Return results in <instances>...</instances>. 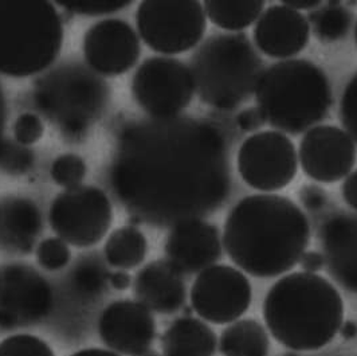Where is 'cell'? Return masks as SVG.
<instances>
[{"label":"cell","instance_id":"6da1fadb","mask_svg":"<svg viewBox=\"0 0 357 356\" xmlns=\"http://www.w3.org/2000/svg\"><path fill=\"white\" fill-rule=\"evenodd\" d=\"M107 180L139 223L174 228L203 219L231 195L226 133L208 120L185 116L126 124L116 140Z\"/></svg>","mask_w":357,"mask_h":356},{"label":"cell","instance_id":"7a4b0ae2","mask_svg":"<svg viewBox=\"0 0 357 356\" xmlns=\"http://www.w3.org/2000/svg\"><path fill=\"white\" fill-rule=\"evenodd\" d=\"M310 242V223L289 198L254 194L241 199L227 215L222 244L232 262L257 279L291 270Z\"/></svg>","mask_w":357,"mask_h":356},{"label":"cell","instance_id":"3957f363","mask_svg":"<svg viewBox=\"0 0 357 356\" xmlns=\"http://www.w3.org/2000/svg\"><path fill=\"white\" fill-rule=\"evenodd\" d=\"M264 319L271 336L286 348L317 351L339 334L344 302L336 286L320 274L294 272L268 289Z\"/></svg>","mask_w":357,"mask_h":356},{"label":"cell","instance_id":"277c9868","mask_svg":"<svg viewBox=\"0 0 357 356\" xmlns=\"http://www.w3.org/2000/svg\"><path fill=\"white\" fill-rule=\"evenodd\" d=\"M254 96L266 124L293 136L321 123L332 107V88L325 71L298 58L268 66Z\"/></svg>","mask_w":357,"mask_h":356},{"label":"cell","instance_id":"5b68a950","mask_svg":"<svg viewBox=\"0 0 357 356\" xmlns=\"http://www.w3.org/2000/svg\"><path fill=\"white\" fill-rule=\"evenodd\" d=\"M63 43L58 7L46 0L0 1V74L24 78L47 71Z\"/></svg>","mask_w":357,"mask_h":356},{"label":"cell","instance_id":"8992f818","mask_svg":"<svg viewBox=\"0 0 357 356\" xmlns=\"http://www.w3.org/2000/svg\"><path fill=\"white\" fill-rule=\"evenodd\" d=\"M190 71L199 98L230 112L254 94L264 68L249 36L227 33L207 38L192 54Z\"/></svg>","mask_w":357,"mask_h":356},{"label":"cell","instance_id":"52a82bcc","mask_svg":"<svg viewBox=\"0 0 357 356\" xmlns=\"http://www.w3.org/2000/svg\"><path fill=\"white\" fill-rule=\"evenodd\" d=\"M33 98L38 112L59 129L65 140L79 142L107 110L110 91L89 66L66 62L36 80Z\"/></svg>","mask_w":357,"mask_h":356},{"label":"cell","instance_id":"ba28073f","mask_svg":"<svg viewBox=\"0 0 357 356\" xmlns=\"http://www.w3.org/2000/svg\"><path fill=\"white\" fill-rule=\"evenodd\" d=\"M137 34L155 53L176 55L197 47L207 29L200 1L145 0L136 11Z\"/></svg>","mask_w":357,"mask_h":356},{"label":"cell","instance_id":"9c48e42d","mask_svg":"<svg viewBox=\"0 0 357 356\" xmlns=\"http://www.w3.org/2000/svg\"><path fill=\"white\" fill-rule=\"evenodd\" d=\"M47 218L58 238L84 249L105 238L113 223V206L104 190L82 184L55 196Z\"/></svg>","mask_w":357,"mask_h":356},{"label":"cell","instance_id":"30bf717a","mask_svg":"<svg viewBox=\"0 0 357 356\" xmlns=\"http://www.w3.org/2000/svg\"><path fill=\"white\" fill-rule=\"evenodd\" d=\"M132 96L153 119L180 116L195 96L190 66L172 57L146 58L133 74Z\"/></svg>","mask_w":357,"mask_h":356},{"label":"cell","instance_id":"8fae6325","mask_svg":"<svg viewBox=\"0 0 357 356\" xmlns=\"http://www.w3.org/2000/svg\"><path fill=\"white\" fill-rule=\"evenodd\" d=\"M55 290L36 267L0 265V331L10 332L46 320L55 308Z\"/></svg>","mask_w":357,"mask_h":356},{"label":"cell","instance_id":"7c38bea8","mask_svg":"<svg viewBox=\"0 0 357 356\" xmlns=\"http://www.w3.org/2000/svg\"><path fill=\"white\" fill-rule=\"evenodd\" d=\"M236 164L241 178L251 188L274 193L285 188L296 178L298 154L285 133L262 131L242 142Z\"/></svg>","mask_w":357,"mask_h":356},{"label":"cell","instance_id":"4fadbf2b","mask_svg":"<svg viewBox=\"0 0 357 356\" xmlns=\"http://www.w3.org/2000/svg\"><path fill=\"white\" fill-rule=\"evenodd\" d=\"M190 299L192 309L203 320L229 324L250 308L252 289L241 270L229 265H213L197 274Z\"/></svg>","mask_w":357,"mask_h":356},{"label":"cell","instance_id":"5bb4252c","mask_svg":"<svg viewBox=\"0 0 357 356\" xmlns=\"http://www.w3.org/2000/svg\"><path fill=\"white\" fill-rule=\"evenodd\" d=\"M82 52L94 73L117 77L136 66L142 55V42L137 31L126 20L102 19L86 30Z\"/></svg>","mask_w":357,"mask_h":356},{"label":"cell","instance_id":"9a60e30c","mask_svg":"<svg viewBox=\"0 0 357 356\" xmlns=\"http://www.w3.org/2000/svg\"><path fill=\"white\" fill-rule=\"evenodd\" d=\"M356 144L335 125H316L300 142L298 161L307 178L319 183H336L345 179L355 167Z\"/></svg>","mask_w":357,"mask_h":356},{"label":"cell","instance_id":"2e32d148","mask_svg":"<svg viewBox=\"0 0 357 356\" xmlns=\"http://www.w3.org/2000/svg\"><path fill=\"white\" fill-rule=\"evenodd\" d=\"M104 346L124 356H137L151 350L156 339L153 313L136 300H116L107 305L97 321Z\"/></svg>","mask_w":357,"mask_h":356},{"label":"cell","instance_id":"e0dca14e","mask_svg":"<svg viewBox=\"0 0 357 356\" xmlns=\"http://www.w3.org/2000/svg\"><path fill=\"white\" fill-rule=\"evenodd\" d=\"M223 244L219 229L203 219L178 223L168 232L165 261L180 274L191 276L213 267L222 258Z\"/></svg>","mask_w":357,"mask_h":356},{"label":"cell","instance_id":"ac0fdd59","mask_svg":"<svg viewBox=\"0 0 357 356\" xmlns=\"http://www.w3.org/2000/svg\"><path fill=\"white\" fill-rule=\"evenodd\" d=\"M325 267L345 292L357 296V213L328 215L317 230Z\"/></svg>","mask_w":357,"mask_h":356},{"label":"cell","instance_id":"d6986e66","mask_svg":"<svg viewBox=\"0 0 357 356\" xmlns=\"http://www.w3.org/2000/svg\"><path fill=\"white\" fill-rule=\"evenodd\" d=\"M255 46L270 58L287 59L301 53L309 43L310 26L303 13L285 4H271L255 22Z\"/></svg>","mask_w":357,"mask_h":356},{"label":"cell","instance_id":"ffe728a7","mask_svg":"<svg viewBox=\"0 0 357 356\" xmlns=\"http://www.w3.org/2000/svg\"><path fill=\"white\" fill-rule=\"evenodd\" d=\"M132 288L135 300L159 315L176 313L187 300L184 276L165 260H156L142 267Z\"/></svg>","mask_w":357,"mask_h":356},{"label":"cell","instance_id":"44dd1931","mask_svg":"<svg viewBox=\"0 0 357 356\" xmlns=\"http://www.w3.org/2000/svg\"><path fill=\"white\" fill-rule=\"evenodd\" d=\"M43 232V215L30 198H0V250L8 254L27 255Z\"/></svg>","mask_w":357,"mask_h":356},{"label":"cell","instance_id":"7402d4cb","mask_svg":"<svg viewBox=\"0 0 357 356\" xmlns=\"http://www.w3.org/2000/svg\"><path fill=\"white\" fill-rule=\"evenodd\" d=\"M216 347L211 327L191 316L172 321L161 336L162 356H214Z\"/></svg>","mask_w":357,"mask_h":356},{"label":"cell","instance_id":"603a6c76","mask_svg":"<svg viewBox=\"0 0 357 356\" xmlns=\"http://www.w3.org/2000/svg\"><path fill=\"white\" fill-rule=\"evenodd\" d=\"M148 253L146 237L137 226L126 225L109 234L104 246V260L119 270L140 267Z\"/></svg>","mask_w":357,"mask_h":356},{"label":"cell","instance_id":"cb8c5ba5","mask_svg":"<svg viewBox=\"0 0 357 356\" xmlns=\"http://www.w3.org/2000/svg\"><path fill=\"white\" fill-rule=\"evenodd\" d=\"M270 340L262 324L252 319L234 321L220 335L223 356H268Z\"/></svg>","mask_w":357,"mask_h":356},{"label":"cell","instance_id":"d4e9b609","mask_svg":"<svg viewBox=\"0 0 357 356\" xmlns=\"http://www.w3.org/2000/svg\"><path fill=\"white\" fill-rule=\"evenodd\" d=\"M104 261L97 254H86L75 261L68 276V286L75 299L91 302L105 293L110 272Z\"/></svg>","mask_w":357,"mask_h":356},{"label":"cell","instance_id":"484cf974","mask_svg":"<svg viewBox=\"0 0 357 356\" xmlns=\"http://www.w3.org/2000/svg\"><path fill=\"white\" fill-rule=\"evenodd\" d=\"M206 17L226 31H242L255 23L265 10L264 0L229 1L207 0L203 3Z\"/></svg>","mask_w":357,"mask_h":356},{"label":"cell","instance_id":"4316f807","mask_svg":"<svg viewBox=\"0 0 357 356\" xmlns=\"http://www.w3.org/2000/svg\"><path fill=\"white\" fill-rule=\"evenodd\" d=\"M312 31L321 43H335L348 36L354 14L342 1H326L307 17Z\"/></svg>","mask_w":357,"mask_h":356},{"label":"cell","instance_id":"83f0119b","mask_svg":"<svg viewBox=\"0 0 357 356\" xmlns=\"http://www.w3.org/2000/svg\"><path fill=\"white\" fill-rule=\"evenodd\" d=\"M88 174V165L77 154H62L54 159L50 165V178L54 183L65 190L82 186Z\"/></svg>","mask_w":357,"mask_h":356},{"label":"cell","instance_id":"f1b7e54d","mask_svg":"<svg viewBox=\"0 0 357 356\" xmlns=\"http://www.w3.org/2000/svg\"><path fill=\"white\" fill-rule=\"evenodd\" d=\"M36 164L34 152L15 140L0 142V170L8 175H26Z\"/></svg>","mask_w":357,"mask_h":356},{"label":"cell","instance_id":"f546056e","mask_svg":"<svg viewBox=\"0 0 357 356\" xmlns=\"http://www.w3.org/2000/svg\"><path fill=\"white\" fill-rule=\"evenodd\" d=\"M36 254L39 267L47 272H59L72 261V250L58 237H47L40 241L36 246Z\"/></svg>","mask_w":357,"mask_h":356},{"label":"cell","instance_id":"4dcf8cb0","mask_svg":"<svg viewBox=\"0 0 357 356\" xmlns=\"http://www.w3.org/2000/svg\"><path fill=\"white\" fill-rule=\"evenodd\" d=\"M130 0H61L55 6L81 17H104L116 14L132 6Z\"/></svg>","mask_w":357,"mask_h":356},{"label":"cell","instance_id":"1f68e13d","mask_svg":"<svg viewBox=\"0 0 357 356\" xmlns=\"http://www.w3.org/2000/svg\"><path fill=\"white\" fill-rule=\"evenodd\" d=\"M0 356H55L53 348L40 338L17 334L0 341Z\"/></svg>","mask_w":357,"mask_h":356},{"label":"cell","instance_id":"d6a6232c","mask_svg":"<svg viewBox=\"0 0 357 356\" xmlns=\"http://www.w3.org/2000/svg\"><path fill=\"white\" fill-rule=\"evenodd\" d=\"M339 116L344 131L357 145V73L342 91Z\"/></svg>","mask_w":357,"mask_h":356},{"label":"cell","instance_id":"836d02e7","mask_svg":"<svg viewBox=\"0 0 357 356\" xmlns=\"http://www.w3.org/2000/svg\"><path fill=\"white\" fill-rule=\"evenodd\" d=\"M14 140L24 147H31L39 142L45 135V124L39 114L24 112L19 114L13 125Z\"/></svg>","mask_w":357,"mask_h":356},{"label":"cell","instance_id":"e575fe53","mask_svg":"<svg viewBox=\"0 0 357 356\" xmlns=\"http://www.w3.org/2000/svg\"><path fill=\"white\" fill-rule=\"evenodd\" d=\"M300 203L309 213H322L329 205L328 193L317 184H306L298 191Z\"/></svg>","mask_w":357,"mask_h":356},{"label":"cell","instance_id":"d590c367","mask_svg":"<svg viewBox=\"0 0 357 356\" xmlns=\"http://www.w3.org/2000/svg\"><path fill=\"white\" fill-rule=\"evenodd\" d=\"M235 124L242 132H255L266 124L258 107H245L235 116Z\"/></svg>","mask_w":357,"mask_h":356},{"label":"cell","instance_id":"8d00e7d4","mask_svg":"<svg viewBox=\"0 0 357 356\" xmlns=\"http://www.w3.org/2000/svg\"><path fill=\"white\" fill-rule=\"evenodd\" d=\"M341 194L344 202L357 213V170L344 179Z\"/></svg>","mask_w":357,"mask_h":356},{"label":"cell","instance_id":"74e56055","mask_svg":"<svg viewBox=\"0 0 357 356\" xmlns=\"http://www.w3.org/2000/svg\"><path fill=\"white\" fill-rule=\"evenodd\" d=\"M300 265L306 273H317L325 267V258L320 251H305Z\"/></svg>","mask_w":357,"mask_h":356},{"label":"cell","instance_id":"f35d334b","mask_svg":"<svg viewBox=\"0 0 357 356\" xmlns=\"http://www.w3.org/2000/svg\"><path fill=\"white\" fill-rule=\"evenodd\" d=\"M132 284H133V280L126 270H116V272H112L109 276V285L114 290L124 292L128 290Z\"/></svg>","mask_w":357,"mask_h":356},{"label":"cell","instance_id":"ab89813d","mask_svg":"<svg viewBox=\"0 0 357 356\" xmlns=\"http://www.w3.org/2000/svg\"><path fill=\"white\" fill-rule=\"evenodd\" d=\"M324 1L320 0H284L282 4H285L286 7L296 10L298 13L301 11H313L316 8H319Z\"/></svg>","mask_w":357,"mask_h":356},{"label":"cell","instance_id":"60d3db41","mask_svg":"<svg viewBox=\"0 0 357 356\" xmlns=\"http://www.w3.org/2000/svg\"><path fill=\"white\" fill-rule=\"evenodd\" d=\"M70 356H121L107 348H97V347H90V348H84L77 353H74Z\"/></svg>","mask_w":357,"mask_h":356},{"label":"cell","instance_id":"b9f144b4","mask_svg":"<svg viewBox=\"0 0 357 356\" xmlns=\"http://www.w3.org/2000/svg\"><path fill=\"white\" fill-rule=\"evenodd\" d=\"M341 336L347 340H352L357 336V324L354 321H347L341 324V328L339 331Z\"/></svg>","mask_w":357,"mask_h":356},{"label":"cell","instance_id":"7bdbcfd3","mask_svg":"<svg viewBox=\"0 0 357 356\" xmlns=\"http://www.w3.org/2000/svg\"><path fill=\"white\" fill-rule=\"evenodd\" d=\"M6 120V105H4V97L0 89V142H3V128Z\"/></svg>","mask_w":357,"mask_h":356},{"label":"cell","instance_id":"ee69618b","mask_svg":"<svg viewBox=\"0 0 357 356\" xmlns=\"http://www.w3.org/2000/svg\"><path fill=\"white\" fill-rule=\"evenodd\" d=\"M137 356H161L159 353H156V351H153V350H148V351H145L143 354H140V355Z\"/></svg>","mask_w":357,"mask_h":356},{"label":"cell","instance_id":"f6af8a7d","mask_svg":"<svg viewBox=\"0 0 357 356\" xmlns=\"http://www.w3.org/2000/svg\"><path fill=\"white\" fill-rule=\"evenodd\" d=\"M355 42H356V45H357V20H356V24H355Z\"/></svg>","mask_w":357,"mask_h":356},{"label":"cell","instance_id":"bcb514c9","mask_svg":"<svg viewBox=\"0 0 357 356\" xmlns=\"http://www.w3.org/2000/svg\"><path fill=\"white\" fill-rule=\"evenodd\" d=\"M284 356H301V355H293V354H290V355H284Z\"/></svg>","mask_w":357,"mask_h":356}]
</instances>
